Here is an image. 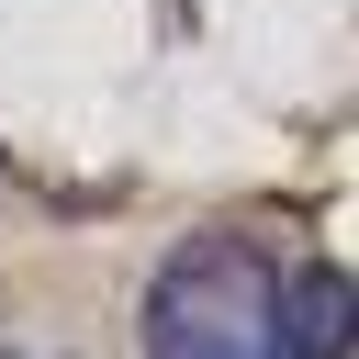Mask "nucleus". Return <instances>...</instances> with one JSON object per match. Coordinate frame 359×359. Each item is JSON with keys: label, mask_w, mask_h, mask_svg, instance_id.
<instances>
[{"label": "nucleus", "mask_w": 359, "mask_h": 359, "mask_svg": "<svg viewBox=\"0 0 359 359\" xmlns=\"http://www.w3.org/2000/svg\"><path fill=\"white\" fill-rule=\"evenodd\" d=\"M146 348H157V359H280L269 269H258L236 236L180 247L168 280H157V303H146Z\"/></svg>", "instance_id": "nucleus-1"}, {"label": "nucleus", "mask_w": 359, "mask_h": 359, "mask_svg": "<svg viewBox=\"0 0 359 359\" xmlns=\"http://www.w3.org/2000/svg\"><path fill=\"white\" fill-rule=\"evenodd\" d=\"M269 325H280V359H359V269L292 258L269 280Z\"/></svg>", "instance_id": "nucleus-2"}]
</instances>
